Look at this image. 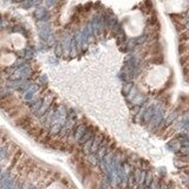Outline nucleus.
Masks as SVG:
<instances>
[{
    "instance_id": "obj_1",
    "label": "nucleus",
    "mask_w": 189,
    "mask_h": 189,
    "mask_svg": "<svg viewBox=\"0 0 189 189\" xmlns=\"http://www.w3.org/2000/svg\"><path fill=\"white\" fill-rule=\"evenodd\" d=\"M169 76V71L164 66H156L151 69L147 76V83L153 87H160L166 83Z\"/></svg>"
},
{
    "instance_id": "obj_2",
    "label": "nucleus",
    "mask_w": 189,
    "mask_h": 189,
    "mask_svg": "<svg viewBox=\"0 0 189 189\" xmlns=\"http://www.w3.org/2000/svg\"><path fill=\"white\" fill-rule=\"evenodd\" d=\"M143 29V19L141 14L135 13L129 18V20L125 24V31L129 35H137L140 34Z\"/></svg>"
},
{
    "instance_id": "obj_4",
    "label": "nucleus",
    "mask_w": 189,
    "mask_h": 189,
    "mask_svg": "<svg viewBox=\"0 0 189 189\" xmlns=\"http://www.w3.org/2000/svg\"><path fill=\"white\" fill-rule=\"evenodd\" d=\"M11 43L14 48L20 50L25 46V38L19 33H14V34L11 35Z\"/></svg>"
},
{
    "instance_id": "obj_5",
    "label": "nucleus",
    "mask_w": 189,
    "mask_h": 189,
    "mask_svg": "<svg viewBox=\"0 0 189 189\" xmlns=\"http://www.w3.org/2000/svg\"><path fill=\"white\" fill-rule=\"evenodd\" d=\"M14 59H16V57L13 55H11V53L3 55L1 57H0V64L1 65H10L14 61Z\"/></svg>"
},
{
    "instance_id": "obj_3",
    "label": "nucleus",
    "mask_w": 189,
    "mask_h": 189,
    "mask_svg": "<svg viewBox=\"0 0 189 189\" xmlns=\"http://www.w3.org/2000/svg\"><path fill=\"white\" fill-rule=\"evenodd\" d=\"M186 0H166V7L169 12H180L184 8Z\"/></svg>"
},
{
    "instance_id": "obj_6",
    "label": "nucleus",
    "mask_w": 189,
    "mask_h": 189,
    "mask_svg": "<svg viewBox=\"0 0 189 189\" xmlns=\"http://www.w3.org/2000/svg\"><path fill=\"white\" fill-rule=\"evenodd\" d=\"M47 189H64V187H63L61 184H57V183H55V184H51Z\"/></svg>"
}]
</instances>
